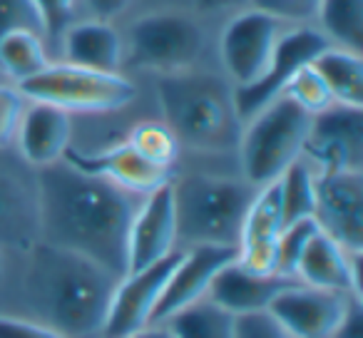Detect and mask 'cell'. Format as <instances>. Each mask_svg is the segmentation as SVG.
<instances>
[{"mask_svg": "<svg viewBox=\"0 0 363 338\" xmlns=\"http://www.w3.org/2000/svg\"><path fill=\"white\" fill-rule=\"evenodd\" d=\"M40 242L82 254L117 276L127 274V239L140 194L82 172L67 159L38 167Z\"/></svg>", "mask_w": 363, "mask_h": 338, "instance_id": "cell-1", "label": "cell"}, {"mask_svg": "<svg viewBox=\"0 0 363 338\" xmlns=\"http://www.w3.org/2000/svg\"><path fill=\"white\" fill-rule=\"evenodd\" d=\"M18 257L16 298L0 313L35 321L65 338H102L117 274L48 242H35Z\"/></svg>", "mask_w": 363, "mask_h": 338, "instance_id": "cell-2", "label": "cell"}, {"mask_svg": "<svg viewBox=\"0 0 363 338\" xmlns=\"http://www.w3.org/2000/svg\"><path fill=\"white\" fill-rule=\"evenodd\" d=\"M162 122L179 147L199 154H237L244 132L229 77L204 70L167 72L157 80Z\"/></svg>", "mask_w": 363, "mask_h": 338, "instance_id": "cell-3", "label": "cell"}, {"mask_svg": "<svg viewBox=\"0 0 363 338\" xmlns=\"http://www.w3.org/2000/svg\"><path fill=\"white\" fill-rule=\"evenodd\" d=\"M172 182L177 249L237 247L257 189L242 177L189 172Z\"/></svg>", "mask_w": 363, "mask_h": 338, "instance_id": "cell-4", "label": "cell"}, {"mask_svg": "<svg viewBox=\"0 0 363 338\" xmlns=\"http://www.w3.org/2000/svg\"><path fill=\"white\" fill-rule=\"evenodd\" d=\"M311 117L294 100L281 95L244 122L237 147L244 182L262 189L277 182L294 162L301 159Z\"/></svg>", "mask_w": 363, "mask_h": 338, "instance_id": "cell-5", "label": "cell"}, {"mask_svg": "<svg viewBox=\"0 0 363 338\" xmlns=\"http://www.w3.org/2000/svg\"><path fill=\"white\" fill-rule=\"evenodd\" d=\"M26 102H45L65 112L107 115L125 110L137 97V87L120 72H102L90 67L60 62L48 65L38 75L18 82Z\"/></svg>", "mask_w": 363, "mask_h": 338, "instance_id": "cell-6", "label": "cell"}, {"mask_svg": "<svg viewBox=\"0 0 363 338\" xmlns=\"http://www.w3.org/2000/svg\"><path fill=\"white\" fill-rule=\"evenodd\" d=\"M207 30L184 11H157L137 18L127 33V62L137 70H192L204 55Z\"/></svg>", "mask_w": 363, "mask_h": 338, "instance_id": "cell-7", "label": "cell"}, {"mask_svg": "<svg viewBox=\"0 0 363 338\" xmlns=\"http://www.w3.org/2000/svg\"><path fill=\"white\" fill-rule=\"evenodd\" d=\"M35 242H40L38 169L8 147L0 150V252L18 257Z\"/></svg>", "mask_w": 363, "mask_h": 338, "instance_id": "cell-8", "label": "cell"}, {"mask_svg": "<svg viewBox=\"0 0 363 338\" xmlns=\"http://www.w3.org/2000/svg\"><path fill=\"white\" fill-rule=\"evenodd\" d=\"M284 30V21L257 8H247L227 23L219 50L227 77L234 87L252 85L264 75Z\"/></svg>", "mask_w": 363, "mask_h": 338, "instance_id": "cell-9", "label": "cell"}, {"mask_svg": "<svg viewBox=\"0 0 363 338\" xmlns=\"http://www.w3.org/2000/svg\"><path fill=\"white\" fill-rule=\"evenodd\" d=\"M301 157L313 172H363V107L333 102L313 115Z\"/></svg>", "mask_w": 363, "mask_h": 338, "instance_id": "cell-10", "label": "cell"}, {"mask_svg": "<svg viewBox=\"0 0 363 338\" xmlns=\"http://www.w3.org/2000/svg\"><path fill=\"white\" fill-rule=\"evenodd\" d=\"M328 45H331V40L321 30H316V28L284 30L264 75L257 82H252V85L234 87V100H237L239 117L244 122L252 120L257 112H262L277 97H281L289 80Z\"/></svg>", "mask_w": 363, "mask_h": 338, "instance_id": "cell-11", "label": "cell"}, {"mask_svg": "<svg viewBox=\"0 0 363 338\" xmlns=\"http://www.w3.org/2000/svg\"><path fill=\"white\" fill-rule=\"evenodd\" d=\"M179 259L182 249H174L162 261L152 264V266L142 269V271L125 274L117 281L102 338H132L137 331L150 326L157 303L162 298V291H164Z\"/></svg>", "mask_w": 363, "mask_h": 338, "instance_id": "cell-12", "label": "cell"}, {"mask_svg": "<svg viewBox=\"0 0 363 338\" xmlns=\"http://www.w3.org/2000/svg\"><path fill=\"white\" fill-rule=\"evenodd\" d=\"M313 222L346 252H363V172H316Z\"/></svg>", "mask_w": 363, "mask_h": 338, "instance_id": "cell-13", "label": "cell"}, {"mask_svg": "<svg viewBox=\"0 0 363 338\" xmlns=\"http://www.w3.org/2000/svg\"><path fill=\"white\" fill-rule=\"evenodd\" d=\"M358 296L294 283L267 308L294 338H333L351 301Z\"/></svg>", "mask_w": 363, "mask_h": 338, "instance_id": "cell-14", "label": "cell"}, {"mask_svg": "<svg viewBox=\"0 0 363 338\" xmlns=\"http://www.w3.org/2000/svg\"><path fill=\"white\" fill-rule=\"evenodd\" d=\"M286 227L279 179L257 189L237 244V264L259 276L279 274V239Z\"/></svg>", "mask_w": 363, "mask_h": 338, "instance_id": "cell-15", "label": "cell"}, {"mask_svg": "<svg viewBox=\"0 0 363 338\" xmlns=\"http://www.w3.org/2000/svg\"><path fill=\"white\" fill-rule=\"evenodd\" d=\"M169 179L145 194L132 219L127 239V274L142 271L177 249V217Z\"/></svg>", "mask_w": 363, "mask_h": 338, "instance_id": "cell-16", "label": "cell"}, {"mask_svg": "<svg viewBox=\"0 0 363 338\" xmlns=\"http://www.w3.org/2000/svg\"><path fill=\"white\" fill-rule=\"evenodd\" d=\"M237 259V247H189L182 249V259L167 281L155 308L152 323H162L182 308L207 298L214 276Z\"/></svg>", "mask_w": 363, "mask_h": 338, "instance_id": "cell-17", "label": "cell"}, {"mask_svg": "<svg viewBox=\"0 0 363 338\" xmlns=\"http://www.w3.org/2000/svg\"><path fill=\"white\" fill-rule=\"evenodd\" d=\"M62 159L75 164L82 172L110 179L117 187L140 194V197L150 194L152 189H157L160 184H164L167 179L172 177L167 169H160V167L142 159L127 142L112 145L100 152H90V154H82V152H77L75 147L70 145L65 150V154H62Z\"/></svg>", "mask_w": 363, "mask_h": 338, "instance_id": "cell-18", "label": "cell"}, {"mask_svg": "<svg viewBox=\"0 0 363 338\" xmlns=\"http://www.w3.org/2000/svg\"><path fill=\"white\" fill-rule=\"evenodd\" d=\"M296 278L306 286L353 293L361 298V254H351L328 234L316 229L296 266Z\"/></svg>", "mask_w": 363, "mask_h": 338, "instance_id": "cell-19", "label": "cell"}, {"mask_svg": "<svg viewBox=\"0 0 363 338\" xmlns=\"http://www.w3.org/2000/svg\"><path fill=\"white\" fill-rule=\"evenodd\" d=\"M72 140V117L60 107L45 102H30L21 115L16 135V150L21 157L38 167L55 164L62 159Z\"/></svg>", "mask_w": 363, "mask_h": 338, "instance_id": "cell-20", "label": "cell"}, {"mask_svg": "<svg viewBox=\"0 0 363 338\" xmlns=\"http://www.w3.org/2000/svg\"><path fill=\"white\" fill-rule=\"evenodd\" d=\"M294 283H298V278L281 276V274L259 276V274L242 269L234 259L214 276L207 298L234 316H244V313L267 311L274 298Z\"/></svg>", "mask_w": 363, "mask_h": 338, "instance_id": "cell-21", "label": "cell"}, {"mask_svg": "<svg viewBox=\"0 0 363 338\" xmlns=\"http://www.w3.org/2000/svg\"><path fill=\"white\" fill-rule=\"evenodd\" d=\"M60 55L65 62L90 70L120 72L125 60L122 38L107 21H75L65 30L60 43Z\"/></svg>", "mask_w": 363, "mask_h": 338, "instance_id": "cell-22", "label": "cell"}, {"mask_svg": "<svg viewBox=\"0 0 363 338\" xmlns=\"http://www.w3.org/2000/svg\"><path fill=\"white\" fill-rule=\"evenodd\" d=\"M316 72L331 90L333 102L348 107H363V60L361 52L328 45L311 60Z\"/></svg>", "mask_w": 363, "mask_h": 338, "instance_id": "cell-23", "label": "cell"}, {"mask_svg": "<svg viewBox=\"0 0 363 338\" xmlns=\"http://www.w3.org/2000/svg\"><path fill=\"white\" fill-rule=\"evenodd\" d=\"M50 65V52L43 35L33 30H13L0 38V72L13 82H23Z\"/></svg>", "mask_w": 363, "mask_h": 338, "instance_id": "cell-24", "label": "cell"}, {"mask_svg": "<svg viewBox=\"0 0 363 338\" xmlns=\"http://www.w3.org/2000/svg\"><path fill=\"white\" fill-rule=\"evenodd\" d=\"M162 323H167L177 338H237V316L209 298L182 308Z\"/></svg>", "mask_w": 363, "mask_h": 338, "instance_id": "cell-25", "label": "cell"}, {"mask_svg": "<svg viewBox=\"0 0 363 338\" xmlns=\"http://www.w3.org/2000/svg\"><path fill=\"white\" fill-rule=\"evenodd\" d=\"M316 18L331 45L361 52L363 47V0H321Z\"/></svg>", "mask_w": 363, "mask_h": 338, "instance_id": "cell-26", "label": "cell"}, {"mask_svg": "<svg viewBox=\"0 0 363 338\" xmlns=\"http://www.w3.org/2000/svg\"><path fill=\"white\" fill-rule=\"evenodd\" d=\"M281 187V207L284 222L294 224L301 219H313V204H316V172L306 159H296L286 172L279 177Z\"/></svg>", "mask_w": 363, "mask_h": 338, "instance_id": "cell-27", "label": "cell"}, {"mask_svg": "<svg viewBox=\"0 0 363 338\" xmlns=\"http://www.w3.org/2000/svg\"><path fill=\"white\" fill-rule=\"evenodd\" d=\"M125 142L145 162L160 167V169H167V172L177 164L179 152H182L174 132H172L162 120L137 122V125L130 130V135H127Z\"/></svg>", "mask_w": 363, "mask_h": 338, "instance_id": "cell-28", "label": "cell"}, {"mask_svg": "<svg viewBox=\"0 0 363 338\" xmlns=\"http://www.w3.org/2000/svg\"><path fill=\"white\" fill-rule=\"evenodd\" d=\"M284 97L294 100L301 110H306L308 115H318V112H323L326 107L333 105L331 90L326 87L323 77L318 75L311 62L303 65L301 70L289 80V85L284 87Z\"/></svg>", "mask_w": 363, "mask_h": 338, "instance_id": "cell-29", "label": "cell"}, {"mask_svg": "<svg viewBox=\"0 0 363 338\" xmlns=\"http://www.w3.org/2000/svg\"><path fill=\"white\" fill-rule=\"evenodd\" d=\"M82 0H35L38 11L43 18V38H45L48 52L60 55V43L67 28L75 23L77 6Z\"/></svg>", "mask_w": 363, "mask_h": 338, "instance_id": "cell-30", "label": "cell"}, {"mask_svg": "<svg viewBox=\"0 0 363 338\" xmlns=\"http://www.w3.org/2000/svg\"><path fill=\"white\" fill-rule=\"evenodd\" d=\"M318 224L313 219H301L289 227H284L281 239H279V274L281 276L296 278V266L301 259L303 249H306L308 239L316 234Z\"/></svg>", "mask_w": 363, "mask_h": 338, "instance_id": "cell-31", "label": "cell"}, {"mask_svg": "<svg viewBox=\"0 0 363 338\" xmlns=\"http://www.w3.org/2000/svg\"><path fill=\"white\" fill-rule=\"evenodd\" d=\"M13 30H33L38 35L45 33L35 0H0V38Z\"/></svg>", "mask_w": 363, "mask_h": 338, "instance_id": "cell-32", "label": "cell"}, {"mask_svg": "<svg viewBox=\"0 0 363 338\" xmlns=\"http://www.w3.org/2000/svg\"><path fill=\"white\" fill-rule=\"evenodd\" d=\"M26 110V97L16 85H0V150L16 147L18 125Z\"/></svg>", "mask_w": 363, "mask_h": 338, "instance_id": "cell-33", "label": "cell"}, {"mask_svg": "<svg viewBox=\"0 0 363 338\" xmlns=\"http://www.w3.org/2000/svg\"><path fill=\"white\" fill-rule=\"evenodd\" d=\"M318 3L321 0H249V6L264 11L279 21H306L316 18Z\"/></svg>", "mask_w": 363, "mask_h": 338, "instance_id": "cell-34", "label": "cell"}, {"mask_svg": "<svg viewBox=\"0 0 363 338\" xmlns=\"http://www.w3.org/2000/svg\"><path fill=\"white\" fill-rule=\"evenodd\" d=\"M237 338H294L269 311L237 316Z\"/></svg>", "mask_w": 363, "mask_h": 338, "instance_id": "cell-35", "label": "cell"}, {"mask_svg": "<svg viewBox=\"0 0 363 338\" xmlns=\"http://www.w3.org/2000/svg\"><path fill=\"white\" fill-rule=\"evenodd\" d=\"M0 338H65V336H60V333L50 331V328L40 326L35 321H28V318L0 313Z\"/></svg>", "mask_w": 363, "mask_h": 338, "instance_id": "cell-36", "label": "cell"}, {"mask_svg": "<svg viewBox=\"0 0 363 338\" xmlns=\"http://www.w3.org/2000/svg\"><path fill=\"white\" fill-rule=\"evenodd\" d=\"M333 338H363V303L361 298H353L343 321L338 323Z\"/></svg>", "mask_w": 363, "mask_h": 338, "instance_id": "cell-37", "label": "cell"}, {"mask_svg": "<svg viewBox=\"0 0 363 338\" xmlns=\"http://www.w3.org/2000/svg\"><path fill=\"white\" fill-rule=\"evenodd\" d=\"M87 6H90L92 16H95L97 21L110 23L132 6V0H87Z\"/></svg>", "mask_w": 363, "mask_h": 338, "instance_id": "cell-38", "label": "cell"}, {"mask_svg": "<svg viewBox=\"0 0 363 338\" xmlns=\"http://www.w3.org/2000/svg\"><path fill=\"white\" fill-rule=\"evenodd\" d=\"M194 3H197L199 13H224L247 6L249 0H194Z\"/></svg>", "mask_w": 363, "mask_h": 338, "instance_id": "cell-39", "label": "cell"}, {"mask_svg": "<svg viewBox=\"0 0 363 338\" xmlns=\"http://www.w3.org/2000/svg\"><path fill=\"white\" fill-rule=\"evenodd\" d=\"M132 338H177V333L167 323H150L142 331H137Z\"/></svg>", "mask_w": 363, "mask_h": 338, "instance_id": "cell-40", "label": "cell"}, {"mask_svg": "<svg viewBox=\"0 0 363 338\" xmlns=\"http://www.w3.org/2000/svg\"><path fill=\"white\" fill-rule=\"evenodd\" d=\"M3 276H6V257L0 252V281H3Z\"/></svg>", "mask_w": 363, "mask_h": 338, "instance_id": "cell-41", "label": "cell"}]
</instances>
